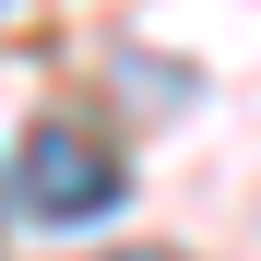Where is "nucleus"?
I'll list each match as a JSON object with an SVG mask.
<instances>
[{
    "label": "nucleus",
    "instance_id": "obj_1",
    "mask_svg": "<svg viewBox=\"0 0 261 261\" xmlns=\"http://www.w3.org/2000/svg\"><path fill=\"white\" fill-rule=\"evenodd\" d=\"M119 143L107 130H83V119H36L24 143H12V202H24V226H95V214H119Z\"/></svg>",
    "mask_w": 261,
    "mask_h": 261
},
{
    "label": "nucleus",
    "instance_id": "obj_2",
    "mask_svg": "<svg viewBox=\"0 0 261 261\" xmlns=\"http://www.w3.org/2000/svg\"><path fill=\"white\" fill-rule=\"evenodd\" d=\"M107 261H178V249H107Z\"/></svg>",
    "mask_w": 261,
    "mask_h": 261
}]
</instances>
